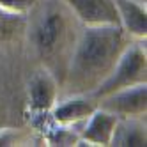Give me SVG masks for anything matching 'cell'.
I'll return each mask as SVG.
<instances>
[{
  "mask_svg": "<svg viewBox=\"0 0 147 147\" xmlns=\"http://www.w3.org/2000/svg\"><path fill=\"white\" fill-rule=\"evenodd\" d=\"M83 25L64 0H32L25 14V50L62 83Z\"/></svg>",
  "mask_w": 147,
  "mask_h": 147,
  "instance_id": "obj_1",
  "label": "cell"
},
{
  "mask_svg": "<svg viewBox=\"0 0 147 147\" xmlns=\"http://www.w3.org/2000/svg\"><path fill=\"white\" fill-rule=\"evenodd\" d=\"M131 41L135 39L121 25L83 27L60 83V96L92 94L108 78Z\"/></svg>",
  "mask_w": 147,
  "mask_h": 147,
  "instance_id": "obj_2",
  "label": "cell"
},
{
  "mask_svg": "<svg viewBox=\"0 0 147 147\" xmlns=\"http://www.w3.org/2000/svg\"><path fill=\"white\" fill-rule=\"evenodd\" d=\"M147 83V50L145 41H131V45L126 48L122 57L115 64L113 71L108 75L101 85L92 92L96 99L128 89L133 85Z\"/></svg>",
  "mask_w": 147,
  "mask_h": 147,
  "instance_id": "obj_3",
  "label": "cell"
},
{
  "mask_svg": "<svg viewBox=\"0 0 147 147\" xmlns=\"http://www.w3.org/2000/svg\"><path fill=\"white\" fill-rule=\"evenodd\" d=\"M59 96V80L46 67L36 66L25 82V110L28 124L37 129V126L50 117V112L55 107Z\"/></svg>",
  "mask_w": 147,
  "mask_h": 147,
  "instance_id": "obj_4",
  "label": "cell"
},
{
  "mask_svg": "<svg viewBox=\"0 0 147 147\" xmlns=\"http://www.w3.org/2000/svg\"><path fill=\"white\" fill-rule=\"evenodd\" d=\"M11 53L13 51L0 53V128L28 122L25 110V85L18 90L14 83L9 82L7 75H2V67Z\"/></svg>",
  "mask_w": 147,
  "mask_h": 147,
  "instance_id": "obj_5",
  "label": "cell"
},
{
  "mask_svg": "<svg viewBox=\"0 0 147 147\" xmlns=\"http://www.w3.org/2000/svg\"><path fill=\"white\" fill-rule=\"evenodd\" d=\"M96 108H98V99L92 94L60 96L50 112V121L57 124L71 126L78 131L82 124L96 112Z\"/></svg>",
  "mask_w": 147,
  "mask_h": 147,
  "instance_id": "obj_6",
  "label": "cell"
},
{
  "mask_svg": "<svg viewBox=\"0 0 147 147\" xmlns=\"http://www.w3.org/2000/svg\"><path fill=\"white\" fill-rule=\"evenodd\" d=\"M98 107L115 117H145L147 113V83L122 89L98 99Z\"/></svg>",
  "mask_w": 147,
  "mask_h": 147,
  "instance_id": "obj_7",
  "label": "cell"
},
{
  "mask_svg": "<svg viewBox=\"0 0 147 147\" xmlns=\"http://www.w3.org/2000/svg\"><path fill=\"white\" fill-rule=\"evenodd\" d=\"M83 27L119 25V14L113 0H64Z\"/></svg>",
  "mask_w": 147,
  "mask_h": 147,
  "instance_id": "obj_8",
  "label": "cell"
},
{
  "mask_svg": "<svg viewBox=\"0 0 147 147\" xmlns=\"http://www.w3.org/2000/svg\"><path fill=\"white\" fill-rule=\"evenodd\" d=\"M115 122H117V117L113 113L98 107L96 112L78 129L80 140H78L76 147H80V145H89V147H107V145H110Z\"/></svg>",
  "mask_w": 147,
  "mask_h": 147,
  "instance_id": "obj_9",
  "label": "cell"
},
{
  "mask_svg": "<svg viewBox=\"0 0 147 147\" xmlns=\"http://www.w3.org/2000/svg\"><path fill=\"white\" fill-rule=\"evenodd\" d=\"M119 14V25L135 41L147 37V7L136 0H113Z\"/></svg>",
  "mask_w": 147,
  "mask_h": 147,
  "instance_id": "obj_10",
  "label": "cell"
},
{
  "mask_svg": "<svg viewBox=\"0 0 147 147\" xmlns=\"http://www.w3.org/2000/svg\"><path fill=\"white\" fill-rule=\"evenodd\" d=\"M110 145L113 147H145L147 145L145 117H117Z\"/></svg>",
  "mask_w": 147,
  "mask_h": 147,
  "instance_id": "obj_11",
  "label": "cell"
},
{
  "mask_svg": "<svg viewBox=\"0 0 147 147\" xmlns=\"http://www.w3.org/2000/svg\"><path fill=\"white\" fill-rule=\"evenodd\" d=\"M25 50V14L0 9V53Z\"/></svg>",
  "mask_w": 147,
  "mask_h": 147,
  "instance_id": "obj_12",
  "label": "cell"
},
{
  "mask_svg": "<svg viewBox=\"0 0 147 147\" xmlns=\"http://www.w3.org/2000/svg\"><path fill=\"white\" fill-rule=\"evenodd\" d=\"M14 145H45V138L41 131L30 124L0 128V147H14Z\"/></svg>",
  "mask_w": 147,
  "mask_h": 147,
  "instance_id": "obj_13",
  "label": "cell"
},
{
  "mask_svg": "<svg viewBox=\"0 0 147 147\" xmlns=\"http://www.w3.org/2000/svg\"><path fill=\"white\" fill-rule=\"evenodd\" d=\"M30 5H32V0H0V9L18 14H27Z\"/></svg>",
  "mask_w": 147,
  "mask_h": 147,
  "instance_id": "obj_14",
  "label": "cell"
},
{
  "mask_svg": "<svg viewBox=\"0 0 147 147\" xmlns=\"http://www.w3.org/2000/svg\"><path fill=\"white\" fill-rule=\"evenodd\" d=\"M136 2H138V4H142V5H145V7H147V0H136Z\"/></svg>",
  "mask_w": 147,
  "mask_h": 147,
  "instance_id": "obj_15",
  "label": "cell"
}]
</instances>
